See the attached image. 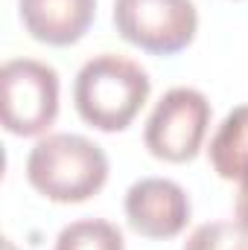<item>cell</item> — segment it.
<instances>
[{
    "mask_svg": "<svg viewBox=\"0 0 248 250\" xmlns=\"http://www.w3.org/2000/svg\"><path fill=\"white\" fill-rule=\"evenodd\" d=\"M152 90L149 73L131 59L102 53L82 64L73 82L76 114L97 131L114 134L134 123Z\"/></svg>",
    "mask_w": 248,
    "mask_h": 250,
    "instance_id": "cell-1",
    "label": "cell"
},
{
    "mask_svg": "<svg viewBox=\"0 0 248 250\" xmlns=\"http://www.w3.org/2000/svg\"><path fill=\"white\" fill-rule=\"evenodd\" d=\"M26 181L53 204H82L105 187L108 157L82 134H47L26 157Z\"/></svg>",
    "mask_w": 248,
    "mask_h": 250,
    "instance_id": "cell-2",
    "label": "cell"
},
{
    "mask_svg": "<svg viewBox=\"0 0 248 250\" xmlns=\"http://www.w3.org/2000/svg\"><path fill=\"white\" fill-rule=\"evenodd\" d=\"M3 128L15 137H38L59 117V73L35 59H12L0 70Z\"/></svg>",
    "mask_w": 248,
    "mask_h": 250,
    "instance_id": "cell-3",
    "label": "cell"
},
{
    "mask_svg": "<svg viewBox=\"0 0 248 250\" xmlns=\"http://www.w3.org/2000/svg\"><path fill=\"white\" fill-rule=\"evenodd\" d=\"M114 26L125 41L152 56H175L198 32L193 0H114Z\"/></svg>",
    "mask_w": 248,
    "mask_h": 250,
    "instance_id": "cell-4",
    "label": "cell"
},
{
    "mask_svg": "<svg viewBox=\"0 0 248 250\" xmlns=\"http://www.w3.org/2000/svg\"><path fill=\"white\" fill-rule=\"evenodd\" d=\"M210 125V102L196 87H173L146 120L143 143L152 157L187 163L201 151Z\"/></svg>",
    "mask_w": 248,
    "mask_h": 250,
    "instance_id": "cell-5",
    "label": "cell"
},
{
    "mask_svg": "<svg viewBox=\"0 0 248 250\" xmlns=\"http://www.w3.org/2000/svg\"><path fill=\"white\" fill-rule=\"evenodd\" d=\"M125 218L143 239H175L190 221V198L170 178H143L125 192Z\"/></svg>",
    "mask_w": 248,
    "mask_h": 250,
    "instance_id": "cell-6",
    "label": "cell"
},
{
    "mask_svg": "<svg viewBox=\"0 0 248 250\" xmlns=\"http://www.w3.org/2000/svg\"><path fill=\"white\" fill-rule=\"evenodd\" d=\"M18 12L35 41L70 47L91 29L97 0H18Z\"/></svg>",
    "mask_w": 248,
    "mask_h": 250,
    "instance_id": "cell-7",
    "label": "cell"
},
{
    "mask_svg": "<svg viewBox=\"0 0 248 250\" xmlns=\"http://www.w3.org/2000/svg\"><path fill=\"white\" fill-rule=\"evenodd\" d=\"M207 157L222 181H240L248 172V105L234 108L222 120L210 137Z\"/></svg>",
    "mask_w": 248,
    "mask_h": 250,
    "instance_id": "cell-8",
    "label": "cell"
},
{
    "mask_svg": "<svg viewBox=\"0 0 248 250\" xmlns=\"http://www.w3.org/2000/svg\"><path fill=\"white\" fill-rule=\"evenodd\" d=\"M53 250H125L123 233L102 218H82L67 224Z\"/></svg>",
    "mask_w": 248,
    "mask_h": 250,
    "instance_id": "cell-9",
    "label": "cell"
},
{
    "mask_svg": "<svg viewBox=\"0 0 248 250\" xmlns=\"http://www.w3.org/2000/svg\"><path fill=\"white\" fill-rule=\"evenodd\" d=\"M181 250H248V233L237 221H207L190 233Z\"/></svg>",
    "mask_w": 248,
    "mask_h": 250,
    "instance_id": "cell-10",
    "label": "cell"
},
{
    "mask_svg": "<svg viewBox=\"0 0 248 250\" xmlns=\"http://www.w3.org/2000/svg\"><path fill=\"white\" fill-rule=\"evenodd\" d=\"M234 215H237V224L248 233V172L240 178V187H237V198H234Z\"/></svg>",
    "mask_w": 248,
    "mask_h": 250,
    "instance_id": "cell-11",
    "label": "cell"
},
{
    "mask_svg": "<svg viewBox=\"0 0 248 250\" xmlns=\"http://www.w3.org/2000/svg\"><path fill=\"white\" fill-rule=\"evenodd\" d=\"M3 250H15V245H12L9 239H3Z\"/></svg>",
    "mask_w": 248,
    "mask_h": 250,
    "instance_id": "cell-12",
    "label": "cell"
}]
</instances>
